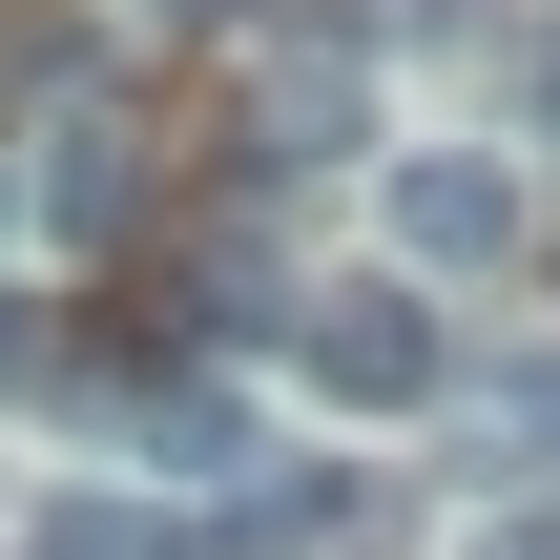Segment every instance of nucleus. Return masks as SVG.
I'll use <instances>...</instances> for the list:
<instances>
[{"label":"nucleus","instance_id":"f257e3e1","mask_svg":"<svg viewBox=\"0 0 560 560\" xmlns=\"http://www.w3.org/2000/svg\"><path fill=\"white\" fill-rule=\"evenodd\" d=\"M291 374H312L332 416H436V395H457V332L416 312V270H353V291L291 312Z\"/></svg>","mask_w":560,"mask_h":560},{"label":"nucleus","instance_id":"f03ea898","mask_svg":"<svg viewBox=\"0 0 560 560\" xmlns=\"http://www.w3.org/2000/svg\"><path fill=\"white\" fill-rule=\"evenodd\" d=\"M332 145H374V42L353 21H249V166H332Z\"/></svg>","mask_w":560,"mask_h":560},{"label":"nucleus","instance_id":"7ed1b4c3","mask_svg":"<svg viewBox=\"0 0 560 560\" xmlns=\"http://www.w3.org/2000/svg\"><path fill=\"white\" fill-rule=\"evenodd\" d=\"M520 229H540V208H520L499 145H416V166H395V270H499Z\"/></svg>","mask_w":560,"mask_h":560},{"label":"nucleus","instance_id":"20e7f679","mask_svg":"<svg viewBox=\"0 0 560 560\" xmlns=\"http://www.w3.org/2000/svg\"><path fill=\"white\" fill-rule=\"evenodd\" d=\"M42 208H62V229H125V208H145L125 125H62V145H42Z\"/></svg>","mask_w":560,"mask_h":560},{"label":"nucleus","instance_id":"39448f33","mask_svg":"<svg viewBox=\"0 0 560 560\" xmlns=\"http://www.w3.org/2000/svg\"><path fill=\"white\" fill-rule=\"evenodd\" d=\"M478 436H499V457H520V478H540V457H560V353H520V374H499V395H478Z\"/></svg>","mask_w":560,"mask_h":560},{"label":"nucleus","instance_id":"423d86ee","mask_svg":"<svg viewBox=\"0 0 560 560\" xmlns=\"http://www.w3.org/2000/svg\"><path fill=\"white\" fill-rule=\"evenodd\" d=\"M21 560H145V520H104V499H62V520H42Z\"/></svg>","mask_w":560,"mask_h":560},{"label":"nucleus","instance_id":"0eeeda50","mask_svg":"<svg viewBox=\"0 0 560 560\" xmlns=\"http://www.w3.org/2000/svg\"><path fill=\"white\" fill-rule=\"evenodd\" d=\"M42 374H83V353H62V332H42V312L0 291V395H42Z\"/></svg>","mask_w":560,"mask_h":560},{"label":"nucleus","instance_id":"6e6552de","mask_svg":"<svg viewBox=\"0 0 560 560\" xmlns=\"http://www.w3.org/2000/svg\"><path fill=\"white\" fill-rule=\"evenodd\" d=\"M499 83H520V125L560 145V21H540V42H499Z\"/></svg>","mask_w":560,"mask_h":560},{"label":"nucleus","instance_id":"1a4fd4ad","mask_svg":"<svg viewBox=\"0 0 560 560\" xmlns=\"http://www.w3.org/2000/svg\"><path fill=\"white\" fill-rule=\"evenodd\" d=\"M478 560H560V499H520V520H478Z\"/></svg>","mask_w":560,"mask_h":560},{"label":"nucleus","instance_id":"9d476101","mask_svg":"<svg viewBox=\"0 0 560 560\" xmlns=\"http://www.w3.org/2000/svg\"><path fill=\"white\" fill-rule=\"evenodd\" d=\"M0 208H21V187H0Z\"/></svg>","mask_w":560,"mask_h":560}]
</instances>
